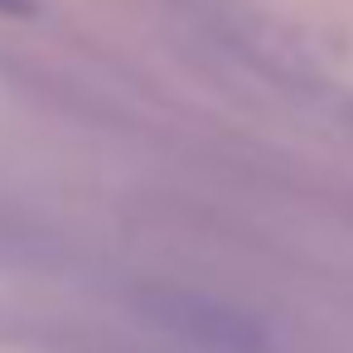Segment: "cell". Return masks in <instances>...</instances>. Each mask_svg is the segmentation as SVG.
<instances>
[{
	"label": "cell",
	"mask_w": 353,
	"mask_h": 353,
	"mask_svg": "<svg viewBox=\"0 0 353 353\" xmlns=\"http://www.w3.org/2000/svg\"><path fill=\"white\" fill-rule=\"evenodd\" d=\"M150 324L179 334L184 343H199V348H213V353H252L261 343L256 324L208 295H194V290H150L141 295Z\"/></svg>",
	"instance_id": "6da1fadb"
},
{
	"label": "cell",
	"mask_w": 353,
	"mask_h": 353,
	"mask_svg": "<svg viewBox=\"0 0 353 353\" xmlns=\"http://www.w3.org/2000/svg\"><path fill=\"white\" fill-rule=\"evenodd\" d=\"M0 10H30V0H0Z\"/></svg>",
	"instance_id": "7a4b0ae2"
}]
</instances>
